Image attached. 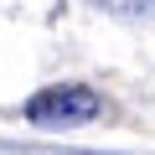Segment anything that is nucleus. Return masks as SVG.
<instances>
[{"label": "nucleus", "instance_id": "nucleus-2", "mask_svg": "<svg viewBox=\"0 0 155 155\" xmlns=\"http://www.w3.org/2000/svg\"><path fill=\"white\" fill-rule=\"evenodd\" d=\"M98 5H114V11H155V0H98Z\"/></svg>", "mask_w": 155, "mask_h": 155}, {"label": "nucleus", "instance_id": "nucleus-1", "mask_svg": "<svg viewBox=\"0 0 155 155\" xmlns=\"http://www.w3.org/2000/svg\"><path fill=\"white\" fill-rule=\"evenodd\" d=\"M98 109H104V98H98L93 88H83V83H62V88L36 93V98L26 104V119L41 124V129H67V124H88V119H98Z\"/></svg>", "mask_w": 155, "mask_h": 155}]
</instances>
